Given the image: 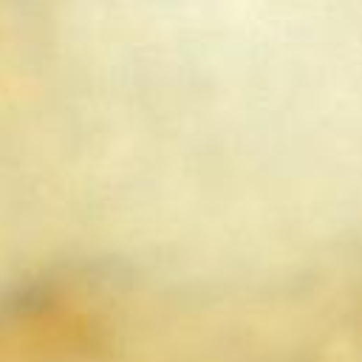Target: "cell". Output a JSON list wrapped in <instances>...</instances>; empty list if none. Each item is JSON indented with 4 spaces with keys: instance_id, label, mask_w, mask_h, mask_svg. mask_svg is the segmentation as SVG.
Listing matches in <instances>:
<instances>
[{
    "instance_id": "obj_1",
    "label": "cell",
    "mask_w": 362,
    "mask_h": 362,
    "mask_svg": "<svg viewBox=\"0 0 362 362\" xmlns=\"http://www.w3.org/2000/svg\"><path fill=\"white\" fill-rule=\"evenodd\" d=\"M116 291L90 269L42 274L0 297V362H90L113 334Z\"/></svg>"
}]
</instances>
